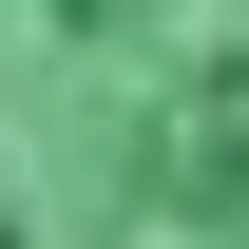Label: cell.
<instances>
[{
  "label": "cell",
  "instance_id": "1",
  "mask_svg": "<svg viewBox=\"0 0 249 249\" xmlns=\"http://www.w3.org/2000/svg\"><path fill=\"white\" fill-rule=\"evenodd\" d=\"M0 249H249V0H0Z\"/></svg>",
  "mask_w": 249,
  "mask_h": 249
}]
</instances>
